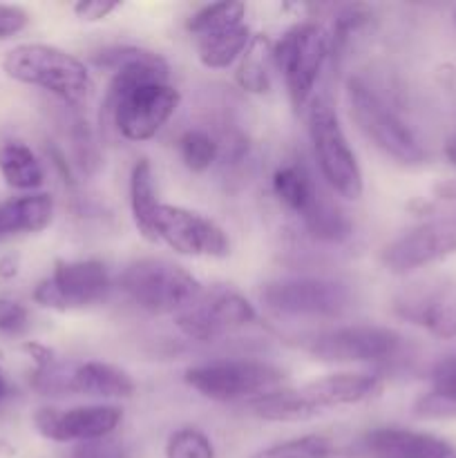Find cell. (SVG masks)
I'll use <instances>...</instances> for the list:
<instances>
[{"label":"cell","instance_id":"6da1fadb","mask_svg":"<svg viewBox=\"0 0 456 458\" xmlns=\"http://www.w3.org/2000/svg\"><path fill=\"white\" fill-rule=\"evenodd\" d=\"M98 67L114 72L106 110L128 141H148L177 112L179 92L168 81L170 67L161 54L132 45L106 47L94 56Z\"/></svg>","mask_w":456,"mask_h":458},{"label":"cell","instance_id":"7a4b0ae2","mask_svg":"<svg viewBox=\"0 0 456 458\" xmlns=\"http://www.w3.org/2000/svg\"><path fill=\"white\" fill-rule=\"evenodd\" d=\"M380 389L378 376L371 374H334L313 380L300 389L277 392L249 401L250 414L271 423H302L338 407L358 405Z\"/></svg>","mask_w":456,"mask_h":458},{"label":"cell","instance_id":"3957f363","mask_svg":"<svg viewBox=\"0 0 456 458\" xmlns=\"http://www.w3.org/2000/svg\"><path fill=\"white\" fill-rule=\"evenodd\" d=\"M3 72L9 79L45 89L70 106H79L92 92V76L85 63L54 45H16L4 54Z\"/></svg>","mask_w":456,"mask_h":458},{"label":"cell","instance_id":"277c9868","mask_svg":"<svg viewBox=\"0 0 456 458\" xmlns=\"http://www.w3.org/2000/svg\"><path fill=\"white\" fill-rule=\"evenodd\" d=\"M121 289L143 311L152 316H177L204 286L179 264L159 258H143L121 273Z\"/></svg>","mask_w":456,"mask_h":458},{"label":"cell","instance_id":"5b68a950","mask_svg":"<svg viewBox=\"0 0 456 458\" xmlns=\"http://www.w3.org/2000/svg\"><path fill=\"white\" fill-rule=\"evenodd\" d=\"M188 387L195 389L208 401L232 403V401H255L259 396L277 392L284 385L286 374L280 367L264 360H210L204 365L188 367Z\"/></svg>","mask_w":456,"mask_h":458},{"label":"cell","instance_id":"8992f818","mask_svg":"<svg viewBox=\"0 0 456 458\" xmlns=\"http://www.w3.org/2000/svg\"><path fill=\"white\" fill-rule=\"evenodd\" d=\"M347 101L351 119L376 148L405 165L423 164L425 150L414 130L360 76L347 81Z\"/></svg>","mask_w":456,"mask_h":458},{"label":"cell","instance_id":"52a82bcc","mask_svg":"<svg viewBox=\"0 0 456 458\" xmlns=\"http://www.w3.org/2000/svg\"><path fill=\"white\" fill-rule=\"evenodd\" d=\"M308 137L325 182L344 199H360L365 192L362 168L356 152L349 146L334 106L326 98H316L308 106Z\"/></svg>","mask_w":456,"mask_h":458},{"label":"cell","instance_id":"ba28073f","mask_svg":"<svg viewBox=\"0 0 456 458\" xmlns=\"http://www.w3.org/2000/svg\"><path fill=\"white\" fill-rule=\"evenodd\" d=\"M302 352L322 362H389L405 352V338L389 327L349 325L300 340Z\"/></svg>","mask_w":456,"mask_h":458},{"label":"cell","instance_id":"9c48e42d","mask_svg":"<svg viewBox=\"0 0 456 458\" xmlns=\"http://www.w3.org/2000/svg\"><path fill=\"white\" fill-rule=\"evenodd\" d=\"M326 56H329V36L316 22L291 27L273 45V63L284 76L286 92L295 110H302L311 98Z\"/></svg>","mask_w":456,"mask_h":458},{"label":"cell","instance_id":"30bf717a","mask_svg":"<svg viewBox=\"0 0 456 458\" xmlns=\"http://www.w3.org/2000/svg\"><path fill=\"white\" fill-rule=\"evenodd\" d=\"M262 302L280 316L334 320L353 307V291L329 277H289L268 282L262 289Z\"/></svg>","mask_w":456,"mask_h":458},{"label":"cell","instance_id":"8fae6325","mask_svg":"<svg viewBox=\"0 0 456 458\" xmlns=\"http://www.w3.org/2000/svg\"><path fill=\"white\" fill-rule=\"evenodd\" d=\"M31 387L43 396L79 394L92 398H130L137 385L130 374L107 362L52 360L47 367L34 371Z\"/></svg>","mask_w":456,"mask_h":458},{"label":"cell","instance_id":"7c38bea8","mask_svg":"<svg viewBox=\"0 0 456 458\" xmlns=\"http://www.w3.org/2000/svg\"><path fill=\"white\" fill-rule=\"evenodd\" d=\"M258 320L253 304L228 286H210L174 316V325L186 338L210 343Z\"/></svg>","mask_w":456,"mask_h":458},{"label":"cell","instance_id":"4fadbf2b","mask_svg":"<svg viewBox=\"0 0 456 458\" xmlns=\"http://www.w3.org/2000/svg\"><path fill=\"white\" fill-rule=\"evenodd\" d=\"M112 291L110 273L98 259H74L54 264L52 276L38 282L34 302L54 311H70L101 304Z\"/></svg>","mask_w":456,"mask_h":458},{"label":"cell","instance_id":"5bb4252c","mask_svg":"<svg viewBox=\"0 0 456 458\" xmlns=\"http://www.w3.org/2000/svg\"><path fill=\"white\" fill-rule=\"evenodd\" d=\"M456 253V213L429 219L410 228L405 235L384 246L383 264L387 271L405 276Z\"/></svg>","mask_w":456,"mask_h":458},{"label":"cell","instance_id":"9a60e30c","mask_svg":"<svg viewBox=\"0 0 456 458\" xmlns=\"http://www.w3.org/2000/svg\"><path fill=\"white\" fill-rule=\"evenodd\" d=\"M155 233L156 242H165L173 250L190 258H226L231 253V242L222 226L182 206L161 204Z\"/></svg>","mask_w":456,"mask_h":458},{"label":"cell","instance_id":"2e32d148","mask_svg":"<svg viewBox=\"0 0 456 458\" xmlns=\"http://www.w3.org/2000/svg\"><path fill=\"white\" fill-rule=\"evenodd\" d=\"M123 411L114 405H85L72 410L43 407L34 414V428L54 443H88L107 438L119 428Z\"/></svg>","mask_w":456,"mask_h":458},{"label":"cell","instance_id":"e0dca14e","mask_svg":"<svg viewBox=\"0 0 456 458\" xmlns=\"http://www.w3.org/2000/svg\"><path fill=\"white\" fill-rule=\"evenodd\" d=\"M402 320L425 331L438 340L456 338V282H427L402 291L393 304Z\"/></svg>","mask_w":456,"mask_h":458},{"label":"cell","instance_id":"ac0fdd59","mask_svg":"<svg viewBox=\"0 0 456 458\" xmlns=\"http://www.w3.org/2000/svg\"><path fill=\"white\" fill-rule=\"evenodd\" d=\"M356 458H450L452 445L432 434L401 428H378L353 445Z\"/></svg>","mask_w":456,"mask_h":458},{"label":"cell","instance_id":"d6986e66","mask_svg":"<svg viewBox=\"0 0 456 458\" xmlns=\"http://www.w3.org/2000/svg\"><path fill=\"white\" fill-rule=\"evenodd\" d=\"M54 199L47 192L16 197L0 204V237L16 233H40L52 224Z\"/></svg>","mask_w":456,"mask_h":458},{"label":"cell","instance_id":"ffe728a7","mask_svg":"<svg viewBox=\"0 0 456 458\" xmlns=\"http://www.w3.org/2000/svg\"><path fill=\"white\" fill-rule=\"evenodd\" d=\"M273 192L280 199L284 208L298 215L300 219L307 217L317 201L322 199V192L317 191L316 182L308 174V170L302 164H286L275 170L273 174Z\"/></svg>","mask_w":456,"mask_h":458},{"label":"cell","instance_id":"44dd1931","mask_svg":"<svg viewBox=\"0 0 456 458\" xmlns=\"http://www.w3.org/2000/svg\"><path fill=\"white\" fill-rule=\"evenodd\" d=\"M130 208H132V219L139 235L146 237L148 242H156L155 222L161 204L156 199L155 173H152L148 159H139L130 173Z\"/></svg>","mask_w":456,"mask_h":458},{"label":"cell","instance_id":"7402d4cb","mask_svg":"<svg viewBox=\"0 0 456 458\" xmlns=\"http://www.w3.org/2000/svg\"><path fill=\"white\" fill-rule=\"evenodd\" d=\"M197 40V56H199L201 65L208 70H226L240 56H244L246 47L250 45L253 36L246 22L240 25L226 27V30L213 31Z\"/></svg>","mask_w":456,"mask_h":458},{"label":"cell","instance_id":"603a6c76","mask_svg":"<svg viewBox=\"0 0 456 458\" xmlns=\"http://www.w3.org/2000/svg\"><path fill=\"white\" fill-rule=\"evenodd\" d=\"M0 174L4 183L16 191H36L45 182L38 157L22 141L0 143Z\"/></svg>","mask_w":456,"mask_h":458},{"label":"cell","instance_id":"cb8c5ba5","mask_svg":"<svg viewBox=\"0 0 456 458\" xmlns=\"http://www.w3.org/2000/svg\"><path fill=\"white\" fill-rule=\"evenodd\" d=\"M432 392L416 403L420 419H445L456 416V356L438 362L432 371Z\"/></svg>","mask_w":456,"mask_h":458},{"label":"cell","instance_id":"d4e9b609","mask_svg":"<svg viewBox=\"0 0 456 458\" xmlns=\"http://www.w3.org/2000/svg\"><path fill=\"white\" fill-rule=\"evenodd\" d=\"M302 224L313 240L326 242V244H340V242H347L353 231L347 215H344L338 206L331 204L326 197H322V199L317 201L316 208L302 219Z\"/></svg>","mask_w":456,"mask_h":458},{"label":"cell","instance_id":"484cf974","mask_svg":"<svg viewBox=\"0 0 456 458\" xmlns=\"http://www.w3.org/2000/svg\"><path fill=\"white\" fill-rule=\"evenodd\" d=\"M268 61H273V45L264 36H253L250 45L244 52L240 70H237V83L253 94H264L271 88L268 76Z\"/></svg>","mask_w":456,"mask_h":458},{"label":"cell","instance_id":"4316f807","mask_svg":"<svg viewBox=\"0 0 456 458\" xmlns=\"http://www.w3.org/2000/svg\"><path fill=\"white\" fill-rule=\"evenodd\" d=\"M179 157L190 173H206L217 161L219 143L206 130H186L177 141Z\"/></svg>","mask_w":456,"mask_h":458},{"label":"cell","instance_id":"83f0119b","mask_svg":"<svg viewBox=\"0 0 456 458\" xmlns=\"http://www.w3.org/2000/svg\"><path fill=\"white\" fill-rule=\"evenodd\" d=\"M244 3L208 4V7H201L199 12L192 13L190 21H188V31H190L195 38H201V36L213 34V31L240 25V22H244Z\"/></svg>","mask_w":456,"mask_h":458},{"label":"cell","instance_id":"f1b7e54d","mask_svg":"<svg viewBox=\"0 0 456 458\" xmlns=\"http://www.w3.org/2000/svg\"><path fill=\"white\" fill-rule=\"evenodd\" d=\"M331 452H334V445L329 438L308 434V437L291 438L280 445L266 447L250 458H329Z\"/></svg>","mask_w":456,"mask_h":458},{"label":"cell","instance_id":"f546056e","mask_svg":"<svg viewBox=\"0 0 456 458\" xmlns=\"http://www.w3.org/2000/svg\"><path fill=\"white\" fill-rule=\"evenodd\" d=\"M165 458H215L210 438L197 428H182L170 434Z\"/></svg>","mask_w":456,"mask_h":458},{"label":"cell","instance_id":"4dcf8cb0","mask_svg":"<svg viewBox=\"0 0 456 458\" xmlns=\"http://www.w3.org/2000/svg\"><path fill=\"white\" fill-rule=\"evenodd\" d=\"M367 21H369V9L367 7H362V4L344 7L342 12L335 16L331 34H326L329 36V56H340V52H342L344 45H347L349 36H351L353 31L360 30Z\"/></svg>","mask_w":456,"mask_h":458},{"label":"cell","instance_id":"1f68e13d","mask_svg":"<svg viewBox=\"0 0 456 458\" xmlns=\"http://www.w3.org/2000/svg\"><path fill=\"white\" fill-rule=\"evenodd\" d=\"M30 327V313L21 302L0 298V334L21 335Z\"/></svg>","mask_w":456,"mask_h":458},{"label":"cell","instance_id":"d6a6232c","mask_svg":"<svg viewBox=\"0 0 456 458\" xmlns=\"http://www.w3.org/2000/svg\"><path fill=\"white\" fill-rule=\"evenodd\" d=\"M128 452L121 445L119 441H112L107 438H98V441H88L79 443L76 450L72 452V458H125Z\"/></svg>","mask_w":456,"mask_h":458},{"label":"cell","instance_id":"836d02e7","mask_svg":"<svg viewBox=\"0 0 456 458\" xmlns=\"http://www.w3.org/2000/svg\"><path fill=\"white\" fill-rule=\"evenodd\" d=\"M30 22V13L16 4H0V40L12 38Z\"/></svg>","mask_w":456,"mask_h":458},{"label":"cell","instance_id":"e575fe53","mask_svg":"<svg viewBox=\"0 0 456 458\" xmlns=\"http://www.w3.org/2000/svg\"><path fill=\"white\" fill-rule=\"evenodd\" d=\"M119 7L121 3H114V0H80V3L74 4V13L80 21L97 22L110 16Z\"/></svg>","mask_w":456,"mask_h":458},{"label":"cell","instance_id":"d590c367","mask_svg":"<svg viewBox=\"0 0 456 458\" xmlns=\"http://www.w3.org/2000/svg\"><path fill=\"white\" fill-rule=\"evenodd\" d=\"M22 352H25L27 356L34 360L36 369H43V367H47L49 362L56 360V358H54L52 349L43 347V344H38V343H25V344H22Z\"/></svg>","mask_w":456,"mask_h":458},{"label":"cell","instance_id":"8d00e7d4","mask_svg":"<svg viewBox=\"0 0 456 458\" xmlns=\"http://www.w3.org/2000/svg\"><path fill=\"white\" fill-rule=\"evenodd\" d=\"M18 273V259L13 258V255H4V258H0V277H13Z\"/></svg>","mask_w":456,"mask_h":458},{"label":"cell","instance_id":"74e56055","mask_svg":"<svg viewBox=\"0 0 456 458\" xmlns=\"http://www.w3.org/2000/svg\"><path fill=\"white\" fill-rule=\"evenodd\" d=\"M436 192L443 197V199H456V182L443 183V186L436 188Z\"/></svg>","mask_w":456,"mask_h":458},{"label":"cell","instance_id":"f35d334b","mask_svg":"<svg viewBox=\"0 0 456 458\" xmlns=\"http://www.w3.org/2000/svg\"><path fill=\"white\" fill-rule=\"evenodd\" d=\"M445 157L452 165H456V139H452L445 148Z\"/></svg>","mask_w":456,"mask_h":458},{"label":"cell","instance_id":"ab89813d","mask_svg":"<svg viewBox=\"0 0 456 458\" xmlns=\"http://www.w3.org/2000/svg\"><path fill=\"white\" fill-rule=\"evenodd\" d=\"M4 394H7V380H4L3 369H0V401L4 398Z\"/></svg>","mask_w":456,"mask_h":458},{"label":"cell","instance_id":"60d3db41","mask_svg":"<svg viewBox=\"0 0 456 458\" xmlns=\"http://www.w3.org/2000/svg\"><path fill=\"white\" fill-rule=\"evenodd\" d=\"M454 458H456V456H454Z\"/></svg>","mask_w":456,"mask_h":458}]
</instances>
